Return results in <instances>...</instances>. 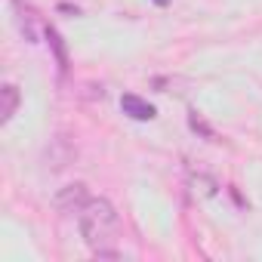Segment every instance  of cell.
<instances>
[{
  "label": "cell",
  "mask_w": 262,
  "mask_h": 262,
  "mask_svg": "<svg viewBox=\"0 0 262 262\" xmlns=\"http://www.w3.org/2000/svg\"><path fill=\"white\" fill-rule=\"evenodd\" d=\"M71 158H74L71 142H68L65 136H56V139L50 142V148H47V167H50V170H62V167L71 164Z\"/></svg>",
  "instance_id": "4"
},
{
  "label": "cell",
  "mask_w": 262,
  "mask_h": 262,
  "mask_svg": "<svg viewBox=\"0 0 262 262\" xmlns=\"http://www.w3.org/2000/svg\"><path fill=\"white\" fill-rule=\"evenodd\" d=\"M155 4H158V7H170V0H155Z\"/></svg>",
  "instance_id": "10"
},
{
  "label": "cell",
  "mask_w": 262,
  "mask_h": 262,
  "mask_svg": "<svg viewBox=\"0 0 262 262\" xmlns=\"http://www.w3.org/2000/svg\"><path fill=\"white\" fill-rule=\"evenodd\" d=\"M59 10H62V13H71V16H80V10L71 7V4H59Z\"/></svg>",
  "instance_id": "9"
},
{
  "label": "cell",
  "mask_w": 262,
  "mask_h": 262,
  "mask_svg": "<svg viewBox=\"0 0 262 262\" xmlns=\"http://www.w3.org/2000/svg\"><path fill=\"white\" fill-rule=\"evenodd\" d=\"M120 108L126 117H133V120H155V105H148L145 99H139L136 93H123L120 96Z\"/></svg>",
  "instance_id": "3"
},
{
  "label": "cell",
  "mask_w": 262,
  "mask_h": 262,
  "mask_svg": "<svg viewBox=\"0 0 262 262\" xmlns=\"http://www.w3.org/2000/svg\"><path fill=\"white\" fill-rule=\"evenodd\" d=\"M43 34H47V40H50V47H53V53H56V62H59V68H62V71H68V53H65V43H62L59 31L47 25V28H43Z\"/></svg>",
  "instance_id": "7"
},
{
  "label": "cell",
  "mask_w": 262,
  "mask_h": 262,
  "mask_svg": "<svg viewBox=\"0 0 262 262\" xmlns=\"http://www.w3.org/2000/svg\"><path fill=\"white\" fill-rule=\"evenodd\" d=\"M120 219H117V210L111 207V201L105 198H96L90 201L83 210H80V234L86 241V247L99 256L105 250H111L108 244L114 241V231H117Z\"/></svg>",
  "instance_id": "1"
},
{
  "label": "cell",
  "mask_w": 262,
  "mask_h": 262,
  "mask_svg": "<svg viewBox=\"0 0 262 262\" xmlns=\"http://www.w3.org/2000/svg\"><path fill=\"white\" fill-rule=\"evenodd\" d=\"M16 4V22H19V31L28 43H37L40 40V31H37V19H34V10L31 7H22V0H13Z\"/></svg>",
  "instance_id": "5"
},
{
  "label": "cell",
  "mask_w": 262,
  "mask_h": 262,
  "mask_svg": "<svg viewBox=\"0 0 262 262\" xmlns=\"http://www.w3.org/2000/svg\"><path fill=\"white\" fill-rule=\"evenodd\" d=\"M19 102H22L19 86L7 83L4 90H0V123H10V120H13V114L19 111Z\"/></svg>",
  "instance_id": "6"
},
{
  "label": "cell",
  "mask_w": 262,
  "mask_h": 262,
  "mask_svg": "<svg viewBox=\"0 0 262 262\" xmlns=\"http://www.w3.org/2000/svg\"><path fill=\"white\" fill-rule=\"evenodd\" d=\"M90 201H93V198H90V188H86L83 182H74V185L59 188V194H56V210H62V213H80Z\"/></svg>",
  "instance_id": "2"
},
{
  "label": "cell",
  "mask_w": 262,
  "mask_h": 262,
  "mask_svg": "<svg viewBox=\"0 0 262 262\" xmlns=\"http://www.w3.org/2000/svg\"><path fill=\"white\" fill-rule=\"evenodd\" d=\"M188 126H191V133L204 136L207 142H213V139H216V129H213V126H210V123H207L198 111H188Z\"/></svg>",
  "instance_id": "8"
}]
</instances>
